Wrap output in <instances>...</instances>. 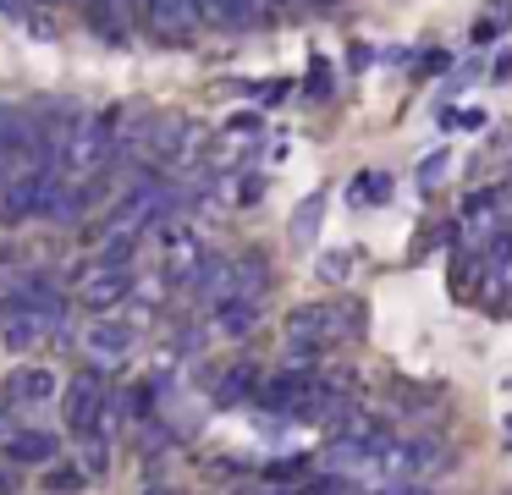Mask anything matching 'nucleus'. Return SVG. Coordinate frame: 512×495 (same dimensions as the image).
<instances>
[{
    "instance_id": "nucleus-1",
    "label": "nucleus",
    "mask_w": 512,
    "mask_h": 495,
    "mask_svg": "<svg viewBox=\"0 0 512 495\" xmlns=\"http://www.w3.org/2000/svg\"><path fill=\"white\" fill-rule=\"evenodd\" d=\"M61 413H67V429L72 435H100L105 429V418H111V396H105V374L100 369H83L78 380L67 385V396H61Z\"/></svg>"
},
{
    "instance_id": "nucleus-2",
    "label": "nucleus",
    "mask_w": 512,
    "mask_h": 495,
    "mask_svg": "<svg viewBox=\"0 0 512 495\" xmlns=\"http://www.w3.org/2000/svg\"><path fill=\"white\" fill-rule=\"evenodd\" d=\"M127 297H133V270H122V264H94L78 281V303L89 314H116Z\"/></svg>"
},
{
    "instance_id": "nucleus-3",
    "label": "nucleus",
    "mask_w": 512,
    "mask_h": 495,
    "mask_svg": "<svg viewBox=\"0 0 512 495\" xmlns=\"http://www.w3.org/2000/svg\"><path fill=\"white\" fill-rule=\"evenodd\" d=\"M0 402L6 407H50L56 402V374H50V363H17L0 380Z\"/></svg>"
},
{
    "instance_id": "nucleus-4",
    "label": "nucleus",
    "mask_w": 512,
    "mask_h": 495,
    "mask_svg": "<svg viewBox=\"0 0 512 495\" xmlns=\"http://www.w3.org/2000/svg\"><path fill=\"white\" fill-rule=\"evenodd\" d=\"M133 347H138L133 319H94V325L83 330V352H89L94 363H122V358H133Z\"/></svg>"
},
{
    "instance_id": "nucleus-5",
    "label": "nucleus",
    "mask_w": 512,
    "mask_h": 495,
    "mask_svg": "<svg viewBox=\"0 0 512 495\" xmlns=\"http://www.w3.org/2000/svg\"><path fill=\"white\" fill-rule=\"evenodd\" d=\"M0 451H6V462H17V468H50L61 446H56L50 429H12Z\"/></svg>"
},
{
    "instance_id": "nucleus-6",
    "label": "nucleus",
    "mask_w": 512,
    "mask_h": 495,
    "mask_svg": "<svg viewBox=\"0 0 512 495\" xmlns=\"http://www.w3.org/2000/svg\"><path fill=\"white\" fill-rule=\"evenodd\" d=\"M210 319H215V336L243 341L248 330L259 325V303H248V297H221V303L210 308Z\"/></svg>"
},
{
    "instance_id": "nucleus-7",
    "label": "nucleus",
    "mask_w": 512,
    "mask_h": 495,
    "mask_svg": "<svg viewBox=\"0 0 512 495\" xmlns=\"http://www.w3.org/2000/svg\"><path fill=\"white\" fill-rule=\"evenodd\" d=\"M496 220H501V198H496V193H474V198L463 204V231H468L474 242L485 237V248L501 237V226H496Z\"/></svg>"
},
{
    "instance_id": "nucleus-8",
    "label": "nucleus",
    "mask_w": 512,
    "mask_h": 495,
    "mask_svg": "<svg viewBox=\"0 0 512 495\" xmlns=\"http://www.w3.org/2000/svg\"><path fill=\"white\" fill-rule=\"evenodd\" d=\"M144 11H149V22H155L160 33H171V39L199 22V0H144Z\"/></svg>"
},
{
    "instance_id": "nucleus-9",
    "label": "nucleus",
    "mask_w": 512,
    "mask_h": 495,
    "mask_svg": "<svg viewBox=\"0 0 512 495\" xmlns=\"http://www.w3.org/2000/svg\"><path fill=\"white\" fill-rule=\"evenodd\" d=\"M259 369L254 363H237L232 374H221V385H215V402L221 407H243V402H259Z\"/></svg>"
},
{
    "instance_id": "nucleus-10",
    "label": "nucleus",
    "mask_w": 512,
    "mask_h": 495,
    "mask_svg": "<svg viewBox=\"0 0 512 495\" xmlns=\"http://www.w3.org/2000/svg\"><path fill=\"white\" fill-rule=\"evenodd\" d=\"M270 286V264L265 253H243V259H232V297H248V303H259V292Z\"/></svg>"
},
{
    "instance_id": "nucleus-11",
    "label": "nucleus",
    "mask_w": 512,
    "mask_h": 495,
    "mask_svg": "<svg viewBox=\"0 0 512 495\" xmlns=\"http://www.w3.org/2000/svg\"><path fill=\"white\" fill-rule=\"evenodd\" d=\"M320 226H325V193H309L298 209H292V226H287L292 248H314V237H320Z\"/></svg>"
},
{
    "instance_id": "nucleus-12",
    "label": "nucleus",
    "mask_w": 512,
    "mask_h": 495,
    "mask_svg": "<svg viewBox=\"0 0 512 495\" xmlns=\"http://www.w3.org/2000/svg\"><path fill=\"white\" fill-rule=\"evenodd\" d=\"M347 198H353L358 209H364V204H386V198H391V176H380V171H358L353 182H347Z\"/></svg>"
},
{
    "instance_id": "nucleus-13",
    "label": "nucleus",
    "mask_w": 512,
    "mask_h": 495,
    "mask_svg": "<svg viewBox=\"0 0 512 495\" xmlns=\"http://www.w3.org/2000/svg\"><path fill=\"white\" fill-rule=\"evenodd\" d=\"M199 22H215V28H248V6L243 0H199Z\"/></svg>"
},
{
    "instance_id": "nucleus-14",
    "label": "nucleus",
    "mask_w": 512,
    "mask_h": 495,
    "mask_svg": "<svg viewBox=\"0 0 512 495\" xmlns=\"http://www.w3.org/2000/svg\"><path fill=\"white\" fill-rule=\"evenodd\" d=\"M83 484H89V468H78V462H50V473H45L50 495H72V490H83Z\"/></svg>"
},
{
    "instance_id": "nucleus-15",
    "label": "nucleus",
    "mask_w": 512,
    "mask_h": 495,
    "mask_svg": "<svg viewBox=\"0 0 512 495\" xmlns=\"http://www.w3.org/2000/svg\"><path fill=\"white\" fill-rule=\"evenodd\" d=\"M78 457H83V468H89V473H105V468H111V435H105V429H100V435H83L78 440Z\"/></svg>"
},
{
    "instance_id": "nucleus-16",
    "label": "nucleus",
    "mask_w": 512,
    "mask_h": 495,
    "mask_svg": "<svg viewBox=\"0 0 512 495\" xmlns=\"http://www.w3.org/2000/svg\"><path fill=\"white\" fill-rule=\"evenodd\" d=\"M358 264L353 248H325L320 253V281H347V270Z\"/></svg>"
},
{
    "instance_id": "nucleus-17",
    "label": "nucleus",
    "mask_w": 512,
    "mask_h": 495,
    "mask_svg": "<svg viewBox=\"0 0 512 495\" xmlns=\"http://www.w3.org/2000/svg\"><path fill=\"white\" fill-rule=\"evenodd\" d=\"M507 22H512V6H490V17L474 28V39L485 44V39H496V33H507Z\"/></svg>"
},
{
    "instance_id": "nucleus-18",
    "label": "nucleus",
    "mask_w": 512,
    "mask_h": 495,
    "mask_svg": "<svg viewBox=\"0 0 512 495\" xmlns=\"http://www.w3.org/2000/svg\"><path fill=\"white\" fill-rule=\"evenodd\" d=\"M303 468H309L303 457H281V462H270V468H265V479H270V484H287V479H298Z\"/></svg>"
},
{
    "instance_id": "nucleus-19",
    "label": "nucleus",
    "mask_w": 512,
    "mask_h": 495,
    "mask_svg": "<svg viewBox=\"0 0 512 495\" xmlns=\"http://www.w3.org/2000/svg\"><path fill=\"white\" fill-rule=\"evenodd\" d=\"M309 94L314 99H331V66H325L320 55H314V66H309Z\"/></svg>"
},
{
    "instance_id": "nucleus-20",
    "label": "nucleus",
    "mask_w": 512,
    "mask_h": 495,
    "mask_svg": "<svg viewBox=\"0 0 512 495\" xmlns=\"http://www.w3.org/2000/svg\"><path fill=\"white\" fill-rule=\"evenodd\" d=\"M446 160H452V154H430V160H419V187H435V182H441V171H446Z\"/></svg>"
},
{
    "instance_id": "nucleus-21",
    "label": "nucleus",
    "mask_w": 512,
    "mask_h": 495,
    "mask_svg": "<svg viewBox=\"0 0 512 495\" xmlns=\"http://www.w3.org/2000/svg\"><path fill=\"white\" fill-rule=\"evenodd\" d=\"M259 193H265V176H248V182H243V193H237V198H243V204H254Z\"/></svg>"
},
{
    "instance_id": "nucleus-22",
    "label": "nucleus",
    "mask_w": 512,
    "mask_h": 495,
    "mask_svg": "<svg viewBox=\"0 0 512 495\" xmlns=\"http://www.w3.org/2000/svg\"><path fill=\"white\" fill-rule=\"evenodd\" d=\"M507 72H512V50H501V61L490 66V77H507Z\"/></svg>"
},
{
    "instance_id": "nucleus-23",
    "label": "nucleus",
    "mask_w": 512,
    "mask_h": 495,
    "mask_svg": "<svg viewBox=\"0 0 512 495\" xmlns=\"http://www.w3.org/2000/svg\"><path fill=\"white\" fill-rule=\"evenodd\" d=\"M144 495H177V490H166V484H149V490Z\"/></svg>"
}]
</instances>
